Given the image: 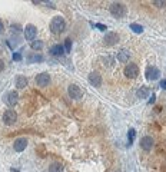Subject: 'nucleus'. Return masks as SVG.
Here are the masks:
<instances>
[{"instance_id":"obj_29","label":"nucleus","mask_w":166,"mask_h":172,"mask_svg":"<svg viewBox=\"0 0 166 172\" xmlns=\"http://www.w3.org/2000/svg\"><path fill=\"white\" fill-rule=\"evenodd\" d=\"M160 88H162V89H166V79H163V80H160Z\"/></svg>"},{"instance_id":"obj_11","label":"nucleus","mask_w":166,"mask_h":172,"mask_svg":"<svg viewBox=\"0 0 166 172\" xmlns=\"http://www.w3.org/2000/svg\"><path fill=\"white\" fill-rule=\"evenodd\" d=\"M4 101H6V103H7L9 106H15L16 103H17V101H19V93L16 92V90H10V92L6 93Z\"/></svg>"},{"instance_id":"obj_21","label":"nucleus","mask_w":166,"mask_h":172,"mask_svg":"<svg viewBox=\"0 0 166 172\" xmlns=\"http://www.w3.org/2000/svg\"><path fill=\"white\" fill-rule=\"evenodd\" d=\"M30 48L33 49V50H42V49H43V42L42 40H33L32 42V45H30Z\"/></svg>"},{"instance_id":"obj_9","label":"nucleus","mask_w":166,"mask_h":172,"mask_svg":"<svg viewBox=\"0 0 166 172\" xmlns=\"http://www.w3.org/2000/svg\"><path fill=\"white\" fill-rule=\"evenodd\" d=\"M87 80H89V83L92 86H95V88H99V86L102 85V76H100V73H97V72H90L87 76Z\"/></svg>"},{"instance_id":"obj_14","label":"nucleus","mask_w":166,"mask_h":172,"mask_svg":"<svg viewBox=\"0 0 166 172\" xmlns=\"http://www.w3.org/2000/svg\"><path fill=\"white\" fill-rule=\"evenodd\" d=\"M49 52H50V55L55 56V57H60V56H63V55L66 53V52H65V48H63L62 45H53Z\"/></svg>"},{"instance_id":"obj_4","label":"nucleus","mask_w":166,"mask_h":172,"mask_svg":"<svg viewBox=\"0 0 166 172\" xmlns=\"http://www.w3.org/2000/svg\"><path fill=\"white\" fill-rule=\"evenodd\" d=\"M67 93H69V96L72 97V99H80V97L83 96V90L80 89L79 85L72 83V85H69V88H67Z\"/></svg>"},{"instance_id":"obj_15","label":"nucleus","mask_w":166,"mask_h":172,"mask_svg":"<svg viewBox=\"0 0 166 172\" xmlns=\"http://www.w3.org/2000/svg\"><path fill=\"white\" fill-rule=\"evenodd\" d=\"M26 59L29 63H39V62H43L44 57L42 55H37V53H30V55L26 56Z\"/></svg>"},{"instance_id":"obj_22","label":"nucleus","mask_w":166,"mask_h":172,"mask_svg":"<svg viewBox=\"0 0 166 172\" xmlns=\"http://www.w3.org/2000/svg\"><path fill=\"white\" fill-rule=\"evenodd\" d=\"M130 29H132L135 33H143V27L140 26V25H137V23H132V25H130Z\"/></svg>"},{"instance_id":"obj_12","label":"nucleus","mask_w":166,"mask_h":172,"mask_svg":"<svg viewBox=\"0 0 166 172\" xmlns=\"http://www.w3.org/2000/svg\"><path fill=\"white\" fill-rule=\"evenodd\" d=\"M26 146H27L26 138H17L15 141V143H13V149H15L16 152H23V151L26 149Z\"/></svg>"},{"instance_id":"obj_19","label":"nucleus","mask_w":166,"mask_h":172,"mask_svg":"<svg viewBox=\"0 0 166 172\" xmlns=\"http://www.w3.org/2000/svg\"><path fill=\"white\" fill-rule=\"evenodd\" d=\"M49 172H63V165L60 162H53L49 166Z\"/></svg>"},{"instance_id":"obj_28","label":"nucleus","mask_w":166,"mask_h":172,"mask_svg":"<svg viewBox=\"0 0 166 172\" xmlns=\"http://www.w3.org/2000/svg\"><path fill=\"white\" fill-rule=\"evenodd\" d=\"M155 102H156V95H152V97L149 99V102H148V103H149V105H153Z\"/></svg>"},{"instance_id":"obj_10","label":"nucleus","mask_w":166,"mask_h":172,"mask_svg":"<svg viewBox=\"0 0 166 172\" xmlns=\"http://www.w3.org/2000/svg\"><path fill=\"white\" fill-rule=\"evenodd\" d=\"M153 145H155V141H153L152 136H143L140 139V148L143 151H146V152H149L153 148Z\"/></svg>"},{"instance_id":"obj_2","label":"nucleus","mask_w":166,"mask_h":172,"mask_svg":"<svg viewBox=\"0 0 166 172\" xmlns=\"http://www.w3.org/2000/svg\"><path fill=\"white\" fill-rule=\"evenodd\" d=\"M109 10H110V15L113 16V17H116V19H122V17L126 16L128 9H126V6L123 3H120V2H114V3L110 4Z\"/></svg>"},{"instance_id":"obj_1","label":"nucleus","mask_w":166,"mask_h":172,"mask_svg":"<svg viewBox=\"0 0 166 172\" xmlns=\"http://www.w3.org/2000/svg\"><path fill=\"white\" fill-rule=\"evenodd\" d=\"M66 29V22L63 19L62 16H55L50 22V32L55 34H60L65 32Z\"/></svg>"},{"instance_id":"obj_13","label":"nucleus","mask_w":166,"mask_h":172,"mask_svg":"<svg viewBox=\"0 0 166 172\" xmlns=\"http://www.w3.org/2000/svg\"><path fill=\"white\" fill-rule=\"evenodd\" d=\"M159 75H160V70H159L156 66H149L148 69H146V78H148L149 80H156V79L159 78Z\"/></svg>"},{"instance_id":"obj_23","label":"nucleus","mask_w":166,"mask_h":172,"mask_svg":"<svg viewBox=\"0 0 166 172\" xmlns=\"http://www.w3.org/2000/svg\"><path fill=\"white\" fill-rule=\"evenodd\" d=\"M63 48H65V52H66V53L72 52V40H70V39H66V40H65V46H63Z\"/></svg>"},{"instance_id":"obj_27","label":"nucleus","mask_w":166,"mask_h":172,"mask_svg":"<svg viewBox=\"0 0 166 172\" xmlns=\"http://www.w3.org/2000/svg\"><path fill=\"white\" fill-rule=\"evenodd\" d=\"M13 60H22V55H20V53H15V55H13Z\"/></svg>"},{"instance_id":"obj_31","label":"nucleus","mask_w":166,"mask_h":172,"mask_svg":"<svg viewBox=\"0 0 166 172\" xmlns=\"http://www.w3.org/2000/svg\"><path fill=\"white\" fill-rule=\"evenodd\" d=\"M3 69H4V62L0 59V72H3Z\"/></svg>"},{"instance_id":"obj_24","label":"nucleus","mask_w":166,"mask_h":172,"mask_svg":"<svg viewBox=\"0 0 166 172\" xmlns=\"http://www.w3.org/2000/svg\"><path fill=\"white\" fill-rule=\"evenodd\" d=\"M153 4L158 6V7H165V6H166V0H155Z\"/></svg>"},{"instance_id":"obj_26","label":"nucleus","mask_w":166,"mask_h":172,"mask_svg":"<svg viewBox=\"0 0 166 172\" xmlns=\"http://www.w3.org/2000/svg\"><path fill=\"white\" fill-rule=\"evenodd\" d=\"M95 26H96V27H97V29H99V30H102V32H105V30L107 29V27L105 26V25H102V23H96V25H95Z\"/></svg>"},{"instance_id":"obj_18","label":"nucleus","mask_w":166,"mask_h":172,"mask_svg":"<svg viewBox=\"0 0 166 172\" xmlns=\"http://www.w3.org/2000/svg\"><path fill=\"white\" fill-rule=\"evenodd\" d=\"M149 95H150V89H149L148 86H140V89H137V92H136V96L140 97V99L149 97Z\"/></svg>"},{"instance_id":"obj_30","label":"nucleus","mask_w":166,"mask_h":172,"mask_svg":"<svg viewBox=\"0 0 166 172\" xmlns=\"http://www.w3.org/2000/svg\"><path fill=\"white\" fill-rule=\"evenodd\" d=\"M3 30H4V25H3V22L0 20V34L3 33Z\"/></svg>"},{"instance_id":"obj_25","label":"nucleus","mask_w":166,"mask_h":172,"mask_svg":"<svg viewBox=\"0 0 166 172\" xmlns=\"http://www.w3.org/2000/svg\"><path fill=\"white\" fill-rule=\"evenodd\" d=\"M10 29H11V32H16V33H17V32L22 30V26H20V25H11Z\"/></svg>"},{"instance_id":"obj_20","label":"nucleus","mask_w":166,"mask_h":172,"mask_svg":"<svg viewBox=\"0 0 166 172\" xmlns=\"http://www.w3.org/2000/svg\"><path fill=\"white\" fill-rule=\"evenodd\" d=\"M135 136H136V131H135L133 128H130L129 132H128V142H129V146L133 143V141H135Z\"/></svg>"},{"instance_id":"obj_8","label":"nucleus","mask_w":166,"mask_h":172,"mask_svg":"<svg viewBox=\"0 0 166 172\" xmlns=\"http://www.w3.org/2000/svg\"><path fill=\"white\" fill-rule=\"evenodd\" d=\"M50 83V75L43 72V73H39L36 76V85L40 86V88H46V86Z\"/></svg>"},{"instance_id":"obj_6","label":"nucleus","mask_w":166,"mask_h":172,"mask_svg":"<svg viewBox=\"0 0 166 172\" xmlns=\"http://www.w3.org/2000/svg\"><path fill=\"white\" fill-rule=\"evenodd\" d=\"M23 34H25V39H26V40L33 42L37 34L36 26H34V25H26V27L23 29Z\"/></svg>"},{"instance_id":"obj_5","label":"nucleus","mask_w":166,"mask_h":172,"mask_svg":"<svg viewBox=\"0 0 166 172\" xmlns=\"http://www.w3.org/2000/svg\"><path fill=\"white\" fill-rule=\"evenodd\" d=\"M139 75V66L136 63H129L125 67V76L129 79H135Z\"/></svg>"},{"instance_id":"obj_7","label":"nucleus","mask_w":166,"mask_h":172,"mask_svg":"<svg viewBox=\"0 0 166 172\" xmlns=\"http://www.w3.org/2000/svg\"><path fill=\"white\" fill-rule=\"evenodd\" d=\"M118 42H119V34L116 33V32H107L103 39V45L105 46H114Z\"/></svg>"},{"instance_id":"obj_17","label":"nucleus","mask_w":166,"mask_h":172,"mask_svg":"<svg viewBox=\"0 0 166 172\" xmlns=\"http://www.w3.org/2000/svg\"><path fill=\"white\" fill-rule=\"evenodd\" d=\"M26 86H27V78L23 75H19L16 78V88L17 89H25Z\"/></svg>"},{"instance_id":"obj_16","label":"nucleus","mask_w":166,"mask_h":172,"mask_svg":"<svg viewBox=\"0 0 166 172\" xmlns=\"http://www.w3.org/2000/svg\"><path fill=\"white\" fill-rule=\"evenodd\" d=\"M129 57H130V53H129V50H126V49H122L120 52H118V60L122 62V63L129 62Z\"/></svg>"},{"instance_id":"obj_3","label":"nucleus","mask_w":166,"mask_h":172,"mask_svg":"<svg viewBox=\"0 0 166 172\" xmlns=\"http://www.w3.org/2000/svg\"><path fill=\"white\" fill-rule=\"evenodd\" d=\"M3 122L4 125H7V126H11V125H15L17 122V113L13 111V109H7L6 112L3 113Z\"/></svg>"}]
</instances>
